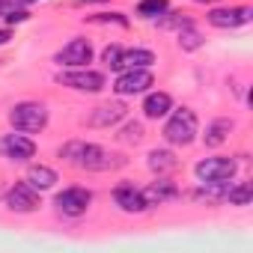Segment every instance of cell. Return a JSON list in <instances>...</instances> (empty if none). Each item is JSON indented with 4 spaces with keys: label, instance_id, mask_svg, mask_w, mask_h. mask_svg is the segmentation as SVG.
<instances>
[{
    "label": "cell",
    "instance_id": "5bb4252c",
    "mask_svg": "<svg viewBox=\"0 0 253 253\" xmlns=\"http://www.w3.org/2000/svg\"><path fill=\"white\" fill-rule=\"evenodd\" d=\"M143 197H146L149 206H161V203L176 200V197H179V188H176V182H170V179H158V182H152L149 188H143Z\"/></svg>",
    "mask_w": 253,
    "mask_h": 253
},
{
    "label": "cell",
    "instance_id": "7c38bea8",
    "mask_svg": "<svg viewBox=\"0 0 253 253\" xmlns=\"http://www.w3.org/2000/svg\"><path fill=\"white\" fill-rule=\"evenodd\" d=\"M0 152H3L9 161H30L36 155V143L21 131V134H6L0 140Z\"/></svg>",
    "mask_w": 253,
    "mask_h": 253
},
{
    "label": "cell",
    "instance_id": "44dd1931",
    "mask_svg": "<svg viewBox=\"0 0 253 253\" xmlns=\"http://www.w3.org/2000/svg\"><path fill=\"white\" fill-rule=\"evenodd\" d=\"M203 33L194 27V21L191 24H185V27H179V48L182 51H197V48H203Z\"/></svg>",
    "mask_w": 253,
    "mask_h": 253
},
{
    "label": "cell",
    "instance_id": "9a60e30c",
    "mask_svg": "<svg viewBox=\"0 0 253 253\" xmlns=\"http://www.w3.org/2000/svg\"><path fill=\"white\" fill-rule=\"evenodd\" d=\"M235 128V122L232 119H226V116H220V119H211L209 122V128H206V134H203V143L206 146H220V143H226V137H229V131Z\"/></svg>",
    "mask_w": 253,
    "mask_h": 253
},
{
    "label": "cell",
    "instance_id": "5b68a950",
    "mask_svg": "<svg viewBox=\"0 0 253 253\" xmlns=\"http://www.w3.org/2000/svg\"><path fill=\"white\" fill-rule=\"evenodd\" d=\"M57 84H63V86H69V89H78V92H101V89L107 86L104 75H101V72H92V69H86V66L72 69V72H60V75H57Z\"/></svg>",
    "mask_w": 253,
    "mask_h": 253
},
{
    "label": "cell",
    "instance_id": "7a4b0ae2",
    "mask_svg": "<svg viewBox=\"0 0 253 253\" xmlns=\"http://www.w3.org/2000/svg\"><path fill=\"white\" fill-rule=\"evenodd\" d=\"M197 128H200L197 113L191 107H179L170 113V119L164 125V140L173 146H191L197 140Z\"/></svg>",
    "mask_w": 253,
    "mask_h": 253
},
{
    "label": "cell",
    "instance_id": "d4e9b609",
    "mask_svg": "<svg viewBox=\"0 0 253 253\" xmlns=\"http://www.w3.org/2000/svg\"><path fill=\"white\" fill-rule=\"evenodd\" d=\"M101 60H104L110 69H119V60H122V48H119V45H107V48L101 51Z\"/></svg>",
    "mask_w": 253,
    "mask_h": 253
},
{
    "label": "cell",
    "instance_id": "f1b7e54d",
    "mask_svg": "<svg viewBox=\"0 0 253 253\" xmlns=\"http://www.w3.org/2000/svg\"><path fill=\"white\" fill-rule=\"evenodd\" d=\"M197 3H211V0H197Z\"/></svg>",
    "mask_w": 253,
    "mask_h": 253
},
{
    "label": "cell",
    "instance_id": "2e32d148",
    "mask_svg": "<svg viewBox=\"0 0 253 253\" xmlns=\"http://www.w3.org/2000/svg\"><path fill=\"white\" fill-rule=\"evenodd\" d=\"M24 182H27L30 188H36V191H48V188L57 185V170H51V167H45V164H33V167L27 170Z\"/></svg>",
    "mask_w": 253,
    "mask_h": 253
},
{
    "label": "cell",
    "instance_id": "603a6c76",
    "mask_svg": "<svg viewBox=\"0 0 253 253\" xmlns=\"http://www.w3.org/2000/svg\"><path fill=\"white\" fill-rule=\"evenodd\" d=\"M119 140H122V143H140V140H143V125H140V122H128V125L119 131Z\"/></svg>",
    "mask_w": 253,
    "mask_h": 253
},
{
    "label": "cell",
    "instance_id": "3957f363",
    "mask_svg": "<svg viewBox=\"0 0 253 253\" xmlns=\"http://www.w3.org/2000/svg\"><path fill=\"white\" fill-rule=\"evenodd\" d=\"M9 122L15 131L24 134H39L45 125H48V107L42 101H18L9 110Z\"/></svg>",
    "mask_w": 253,
    "mask_h": 253
},
{
    "label": "cell",
    "instance_id": "cb8c5ba5",
    "mask_svg": "<svg viewBox=\"0 0 253 253\" xmlns=\"http://www.w3.org/2000/svg\"><path fill=\"white\" fill-rule=\"evenodd\" d=\"M92 24H119V27H128V18L122 12H110V15H92Z\"/></svg>",
    "mask_w": 253,
    "mask_h": 253
},
{
    "label": "cell",
    "instance_id": "7402d4cb",
    "mask_svg": "<svg viewBox=\"0 0 253 253\" xmlns=\"http://www.w3.org/2000/svg\"><path fill=\"white\" fill-rule=\"evenodd\" d=\"M167 0H140L137 3V15L140 18H161L164 12H167Z\"/></svg>",
    "mask_w": 253,
    "mask_h": 253
},
{
    "label": "cell",
    "instance_id": "8992f818",
    "mask_svg": "<svg viewBox=\"0 0 253 253\" xmlns=\"http://www.w3.org/2000/svg\"><path fill=\"white\" fill-rule=\"evenodd\" d=\"M155 84V75L149 69H122V75L113 81L116 95H143Z\"/></svg>",
    "mask_w": 253,
    "mask_h": 253
},
{
    "label": "cell",
    "instance_id": "e0dca14e",
    "mask_svg": "<svg viewBox=\"0 0 253 253\" xmlns=\"http://www.w3.org/2000/svg\"><path fill=\"white\" fill-rule=\"evenodd\" d=\"M173 110V98L167 95V92H149L146 98H143V113L149 116V119H161V116H167Z\"/></svg>",
    "mask_w": 253,
    "mask_h": 253
},
{
    "label": "cell",
    "instance_id": "ac0fdd59",
    "mask_svg": "<svg viewBox=\"0 0 253 253\" xmlns=\"http://www.w3.org/2000/svg\"><path fill=\"white\" fill-rule=\"evenodd\" d=\"M155 63V54L146 51V48H131V51H122V60H119V72L122 69H149Z\"/></svg>",
    "mask_w": 253,
    "mask_h": 253
},
{
    "label": "cell",
    "instance_id": "d6986e66",
    "mask_svg": "<svg viewBox=\"0 0 253 253\" xmlns=\"http://www.w3.org/2000/svg\"><path fill=\"white\" fill-rule=\"evenodd\" d=\"M176 167H179V161H176V155H173L170 149H152V152H149V170H152V173L164 176V173H170V170H176Z\"/></svg>",
    "mask_w": 253,
    "mask_h": 253
},
{
    "label": "cell",
    "instance_id": "8fae6325",
    "mask_svg": "<svg viewBox=\"0 0 253 253\" xmlns=\"http://www.w3.org/2000/svg\"><path fill=\"white\" fill-rule=\"evenodd\" d=\"M113 200H116V206H119L125 214H143V211L149 209V203H146L143 191H140V188H134V185H116Z\"/></svg>",
    "mask_w": 253,
    "mask_h": 253
},
{
    "label": "cell",
    "instance_id": "277c9868",
    "mask_svg": "<svg viewBox=\"0 0 253 253\" xmlns=\"http://www.w3.org/2000/svg\"><path fill=\"white\" fill-rule=\"evenodd\" d=\"M54 206H57V214L60 217H72V220L75 217H84L89 211V206H92V191L89 188H81V185H72V188H66V191L57 194Z\"/></svg>",
    "mask_w": 253,
    "mask_h": 253
},
{
    "label": "cell",
    "instance_id": "52a82bcc",
    "mask_svg": "<svg viewBox=\"0 0 253 253\" xmlns=\"http://www.w3.org/2000/svg\"><path fill=\"white\" fill-rule=\"evenodd\" d=\"M235 170H238L235 158H223V155L203 158V161H197V167H194V173H197L200 182H229V179L235 176Z\"/></svg>",
    "mask_w": 253,
    "mask_h": 253
},
{
    "label": "cell",
    "instance_id": "4316f807",
    "mask_svg": "<svg viewBox=\"0 0 253 253\" xmlns=\"http://www.w3.org/2000/svg\"><path fill=\"white\" fill-rule=\"evenodd\" d=\"M9 39H12V33H9V30H0V45H6Z\"/></svg>",
    "mask_w": 253,
    "mask_h": 253
},
{
    "label": "cell",
    "instance_id": "9c48e42d",
    "mask_svg": "<svg viewBox=\"0 0 253 253\" xmlns=\"http://www.w3.org/2000/svg\"><path fill=\"white\" fill-rule=\"evenodd\" d=\"M3 203H6V209H12V211H18V214H30V211L39 209V194H36V188H30L27 182H15V185L6 191Z\"/></svg>",
    "mask_w": 253,
    "mask_h": 253
},
{
    "label": "cell",
    "instance_id": "30bf717a",
    "mask_svg": "<svg viewBox=\"0 0 253 253\" xmlns=\"http://www.w3.org/2000/svg\"><path fill=\"white\" fill-rule=\"evenodd\" d=\"M253 9L250 6H235V9H211L209 12V24L220 27V30H235L241 24H250Z\"/></svg>",
    "mask_w": 253,
    "mask_h": 253
},
{
    "label": "cell",
    "instance_id": "ffe728a7",
    "mask_svg": "<svg viewBox=\"0 0 253 253\" xmlns=\"http://www.w3.org/2000/svg\"><path fill=\"white\" fill-rule=\"evenodd\" d=\"M223 200H226L229 206H250V200H253V185H250V182H238L235 188H226V191H223Z\"/></svg>",
    "mask_w": 253,
    "mask_h": 253
},
{
    "label": "cell",
    "instance_id": "83f0119b",
    "mask_svg": "<svg viewBox=\"0 0 253 253\" xmlns=\"http://www.w3.org/2000/svg\"><path fill=\"white\" fill-rule=\"evenodd\" d=\"M84 3H101V0H78V6H84Z\"/></svg>",
    "mask_w": 253,
    "mask_h": 253
},
{
    "label": "cell",
    "instance_id": "6da1fadb",
    "mask_svg": "<svg viewBox=\"0 0 253 253\" xmlns=\"http://www.w3.org/2000/svg\"><path fill=\"white\" fill-rule=\"evenodd\" d=\"M60 158L78 164L81 170H92V173H107V170H119L125 164L122 155L116 152H107L104 146H95V143H84V140H72L60 149Z\"/></svg>",
    "mask_w": 253,
    "mask_h": 253
},
{
    "label": "cell",
    "instance_id": "ba28073f",
    "mask_svg": "<svg viewBox=\"0 0 253 253\" xmlns=\"http://www.w3.org/2000/svg\"><path fill=\"white\" fill-rule=\"evenodd\" d=\"M92 60V45H89V39H72V42H66L57 54H54V63L57 66H69V69H81V66H86Z\"/></svg>",
    "mask_w": 253,
    "mask_h": 253
},
{
    "label": "cell",
    "instance_id": "484cf974",
    "mask_svg": "<svg viewBox=\"0 0 253 253\" xmlns=\"http://www.w3.org/2000/svg\"><path fill=\"white\" fill-rule=\"evenodd\" d=\"M3 18H6L9 24H24V21L30 18V12H27V9H9V12H3Z\"/></svg>",
    "mask_w": 253,
    "mask_h": 253
},
{
    "label": "cell",
    "instance_id": "4fadbf2b",
    "mask_svg": "<svg viewBox=\"0 0 253 253\" xmlns=\"http://www.w3.org/2000/svg\"><path fill=\"white\" fill-rule=\"evenodd\" d=\"M122 116H125V104L122 101H107V104H98L89 113V125L92 128H110V125H116Z\"/></svg>",
    "mask_w": 253,
    "mask_h": 253
}]
</instances>
